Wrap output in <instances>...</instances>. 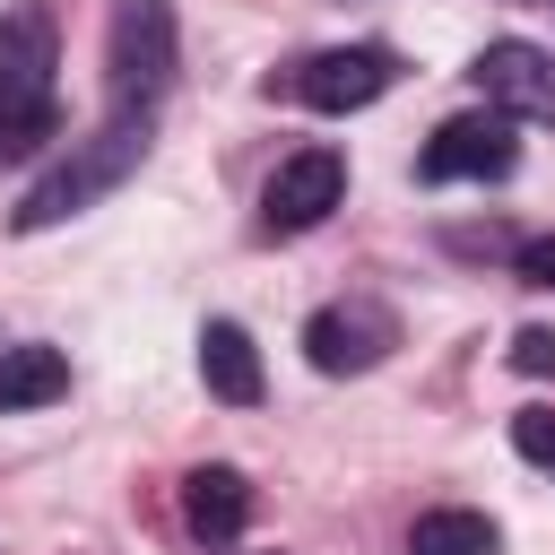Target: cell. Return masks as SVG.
Wrapping results in <instances>:
<instances>
[{
    "label": "cell",
    "instance_id": "cell-1",
    "mask_svg": "<svg viewBox=\"0 0 555 555\" xmlns=\"http://www.w3.org/2000/svg\"><path fill=\"white\" fill-rule=\"evenodd\" d=\"M61 35H52V9L43 0H17L0 17V165L35 156L43 139H61Z\"/></svg>",
    "mask_w": 555,
    "mask_h": 555
},
{
    "label": "cell",
    "instance_id": "cell-2",
    "mask_svg": "<svg viewBox=\"0 0 555 555\" xmlns=\"http://www.w3.org/2000/svg\"><path fill=\"white\" fill-rule=\"evenodd\" d=\"M139 156H147V113H113L95 139H69V156L9 208V225H17V234H52V225H69V217L95 208L104 191H121V182L139 173Z\"/></svg>",
    "mask_w": 555,
    "mask_h": 555
},
{
    "label": "cell",
    "instance_id": "cell-3",
    "mask_svg": "<svg viewBox=\"0 0 555 555\" xmlns=\"http://www.w3.org/2000/svg\"><path fill=\"white\" fill-rule=\"evenodd\" d=\"M173 61H182L173 0H113V26H104V95H113V113H156L165 87H173Z\"/></svg>",
    "mask_w": 555,
    "mask_h": 555
},
{
    "label": "cell",
    "instance_id": "cell-4",
    "mask_svg": "<svg viewBox=\"0 0 555 555\" xmlns=\"http://www.w3.org/2000/svg\"><path fill=\"white\" fill-rule=\"evenodd\" d=\"M520 165V139H512V113H451L434 139H425V156H416V173L425 182H503Z\"/></svg>",
    "mask_w": 555,
    "mask_h": 555
},
{
    "label": "cell",
    "instance_id": "cell-5",
    "mask_svg": "<svg viewBox=\"0 0 555 555\" xmlns=\"http://www.w3.org/2000/svg\"><path fill=\"white\" fill-rule=\"evenodd\" d=\"M338 199H347V156L338 147H295L260 191V225L269 234H312Z\"/></svg>",
    "mask_w": 555,
    "mask_h": 555
},
{
    "label": "cell",
    "instance_id": "cell-6",
    "mask_svg": "<svg viewBox=\"0 0 555 555\" xmlns=\"http://www.w3.org/2000/svg\"><path fill=\"white\" fill-rule=\"evenodd\" d=\"M390 78H399V61L382 43H338V52H312L295 69V95L312 113H364L373 95H390Z\"/></svg>",
    "mask_w": 555,
    "mask_h": 555
},
{
    "label": "cell",
    "instance_id": "cell-7",
    "mask_svg": "<svg viewBox=\"0 0 555 555\" xmlns=\"http://www.w3.org/2000/svg\"><path fill=\"white\" fill-rule=\"evenodd\" d=\"M390 347H399V321H390L382 304H330V312L304 321V356H312V373H373Z\"/></svg>",
    "mask_w": 555,
    "mask_h": 555
},
{
    "label": "cell",
    "instance_id": "cell-8",
    "mask_svg": "<svg viewBox=\"0 0 555 555\" xmlns=\"http://www.w3.org/2000/svg\"><path fill=\"white\" fill-rule=\"evenodd\" d=\"M477 87H486V104L512 113V121H555V52H538V43H520V35H494V43L477 52Z\"/></svg>",
    "mask_w": 555,
    "mask_h": 555
},
{
    "label": "cell",
    "instance_id": "cell-9",
    "mask_svg": "<svg viewBox=\"0 0 555 555\" xmlns=\"http://www.w3.org/2000/svg\"><path fill=\"white\" fill-rule=\"evenodd\" d=\"M182 520H191L199 546L243 538V520H251V486H243V468H225V460L191 468V477H182Z\"/></svg>",
    "mask_w": 555,
    "mask_h": 555
},
{
    "label": "cell",
    "instance_id": "cell-10",
    "mask_svg": "<svg viewBox=\"0 0 555 555\" xmlns=\"http://www.w3.org/2000/svg\"><path fill=\"white\" fill-rule=\"evenodd\" d=\"M199 382H208L225 408H251V399H260V347L243 338V321H208V330H199Z\"/></svg>",
    "mask_w": 555,
    "mask_h": 555
},
{
    "label": "cell",
    "instance_id": "cell-11",
    "mask_svg": "<svg viewBox=\"0 0 555 555\" xmlns=\"http://www.w3.org/2000/svg\"><path fill=\"white\" fill-rule=\"evenodd\" d=\"M61 390H69V356L61 347H0V416L52 408Z\"/></svg>",
    "mask_w": 555,
    "mask_h": 555
},
{
    "label": "cell",
    "instance_id": "cell-12",
    "mask_svg": "<svg viewBox=\"0 0 555 555\" xmlns=\"http://www.w3.org/2000/svg\"><path fill=\"white\" fill-rule=\"evenodd\" d=\"M408 555H494V520L486 512H416Z\"/></svg>",
    "mask_w": 555,
    "mask_h": 555
},
{
    "label": "cell",
    "instance_id": "cell-13",
    "mask_svg": "<svg viewBox=\"0 0 555 555\" xmlns=\"http://www.w3.org/2000/svg\"><path fill=\"white\" fill-rule=\"evenodd\" d=\"M512 451L555 477V408H520V416H512Z\"/></svg>",
    "mask_w": 555,
    "mask_h": 555
},
{
    "label": "cell",
    "instance_id": "cell-14",
    "mask_svg": "<svg viewBox=\"0 0 555 555\" xmlns=\"http://www.w3.org/2000/svg\"><path fill=\"white\" fill-rule=\"evenodd\" d=\"M512 269H520V286H546V295H555V234L520 243V251H512Z\"/></svg>",
    "mask_w": 555,
    "mask_h": 555
},
{
    "label": "cell",
    "instance_id": "cell-15",
    "mask_svg": "<svg viewBox=\"0 0 555 555\" xmlns=\"http://www.w3.org/2000/svg\"><path fill=\"white\" fill-rule=\"evenodd\" d=\"M512 373H555V330H520L512 338Z\"/></svg>",
    "mask_w": 555,
    "mask_h": 555
}]
</instances>
